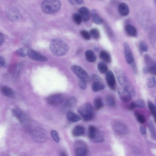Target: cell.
<instances>
[{
  "label": "cell",
  "instance_id": "obj_54",
  "mask_svg": "<svg viewBox=\"0 0 156 156\" xmlns=\"http://www.w3.org/2000/svg\"><path fill=\"white\" fill-rule=\"evenodd\" d=\"M68 2L71 5H74V1H69Z\"/></svg>",
  "mask_w": 156,
  "mask_h": 156
},
{
  "label": "cell",
  "instance_id": "obj_8",
  "mask_svg": "<svg viewBox=\"0 0 156 156\" xmlns=\"http://www.w3.org/2000/svg\"><path fill=\"white\" fill-rule=\"evenodd\" d=\"M146 66L148 68L149 73L156 75V61L148 54H146L144 57Z\"/></svg>",
  "mask_w": 156,
  "mask_h": 156
},
{
  "label": "cell",
  "instance_id": "obj_34",
  "mask_svg": "<svg viewBox=\"0 0 156 156\" xmlns=\"http://www.w3.org/2000/svg\"><path fill=\"white\" fill-rule=\"evenodd\" d=\"M72 19L74 22L77 25H80L82 22V19L79 14H73L72 16Z\"/></svg>",
  "mask_w": 156,
  "mask_h": 156
},
{
  "label": "cell",
  "instance_id": "obj_3",
  "mask_svg": "<svg viewBox=\"0 0 156 156\" xmlns=\"http://www.w3.org/2000/svg\"><path fill=\"white\" fill-rule=\"evenodd\" d=\"M62 6L61 2L58 0H46L41 4L43 11L47 14H53L60 10Z\"/></svg>",
  "mask_w": 156,
  "mask_h": 156
},
{
  "label": "cell",
  "instance_id": "obj_10",
  "mask_svg": "<svg viewBox=\"0 0 156 156\" xmlns=\"http://www.w3.org/2000/svg\"><path fill=\"white\" fill-rule=\"evenodd\" d=\"M113 128L116 134L121 136L125 135L128 132V128L126 125L121 122L115 123Z\"/></svg>",
  "mask_w": 156,
  "mask_h": 156
},
{
  "label": "cell",
  "instance_id": "obj_43",
  "mask_svg": "<svg viewBox=\"0 0 156 156\" xmlns=\"http://www.w3.org/2000/svg\"><path fill=\"white\" fill-rule=\"evenodd\" d=\"M87 82L82 80H80L79 83V87L82 90H85L87 87Z\"/></svg>",
  "mask_w": 156,
  "mask_h": 156
},
{
  "label": "cell",
  "instance_id": "obj_15",
  "mask_svg": "<svg viewBox=\"0 0 156 156\" xmlns=\"http://www.w3.org/2000/svg\"><path fill=\"white\" fill-rule=\"evenodd\" d=\"M76 156H87L88 150L84 144H78L75 150Z\"/></svg>",
  "mask_w": 156,
  "mask_h": 156
},
{
  "label": "cell",
  "instance_id": "obj_11",
  "mask_svg": "<svg viewBox=\"0 0 156 156\" xmlns=\"http://www.w3.org/2000/svg\"><path fill=\"white\" fill-rule=\"evenodd\" d=\"M124 47L126 61L128 64L130 65L135 62L134 55L127 43H124Z\"/></svg>",
  "mask_w": 156,
  "mask_h": 156
},
{
  "label": "cell",
  "instance_id": "obj_4",
  "mask_svg": "<svg viewBox=\"0 0 156 156\" xmlns=\"http://www.w3.org/2000/svg\"><path fill=\"white\" fill-rule=\"evenodd\" d=\"M77 111L85 122L90 121L94 118V108L89 102H87L79 107Z\"/></svg>",
  "mask_w": 156,
  "mask_h": 156
},
{
  "label": "cell",
  "instance_id": "obj_50",
  "mask_svg": "<svg viewBox=\"0 0 156 156\" xmlns=\"http://www.w3.org/2000/svg\"><path fill=\"white\" fill-rule=\"evenodd\" d=\"M143 72L145 74H147L149 73V69L147 66L144 67L143 69Z\"/></svg>",
  "mask_w": 156,
  "mask_h": 156
},
{
  "label": "cell",
  "instance_id": "obj_56",
  "mask_svg": "<svg viewBox=\"0 0 156 156\" xmlns=\"http://www.w3.org/2000/svg\"><path fill=\"white\" fill-rule=\"evenodd\" d=\"M155 2H156V1H155Z\"/></svg>",
  "mask_w": 156,
  "mask_h": 156
},
{
  "label": "cell",
  "instance_id": "obj_53",
  "mask_svg": "<svg viewBox=\"0 0 156 156\" xmlns=\"http://www.w3.org/2000/svg\"><path fill=\"white\" fill-rule=\"evenodd\" d=\"M152 115L154 116V121L155 122H156V112Z\"/></svg>",
  "mask_w": 156,
  "mask_h": 156
},
{
  "label": "cell",
  "instance_id": "obj_6",
  "mask_svg": "<svg viewBox=\"0 0 156 156\" xmlns=\"http://www.w3.org/2000/svg\"><path fill=\"white\" fill-rule=\"evenodd\" d=\"M88 135L89 138L92 141L96 142H101L103 141V136L97 128L93 126L89 127L88 130Z\"/></svg>",
  "mask_w": 156,
  "mask_h": 156
},
{
  "label": "cell",
  "instance_id": "obj_49",
  "mask_svg": "<svg viewBox=\"0 0 156 156\" xmlns=\"http://www.w3.org/2000/svg\"><path fill=\"white\" fill-rule=\"evenodd\" d=\"M140 130L141 133L142 134H145L146 133V129L144 127H141L140 128Z\"/></svg>",
  "mask_w": 156,
  "mask_h": 156
},
{
  "label": "cell",
  "instance_id": "obj_17",
  "mask_svg": "<svg viewBox=\"0 0 156 156\" xmlns=\"http://www.w3.org/2000/svg\"><path fill=\"white\" fill-rule=\"evenodd\" d=\"M13 112L14 115L21 122L23 123L27 122V118L25 115L19 110L14 109L13 110Z\"/></svg>",
  "mask_w": 156,
  "mask_h": 156
},
{
  "label": "cell",
  "instance_id": "obj_23",
  "mask_svg": "<svg viewBox=\"0 0 156 156\" xmlns=\"http://www.w3.org/2000/svg\"><path fill=\"white\" fill-rule=\"evenodd\" d=\"M94 108L96 110H99L104 106L103 100L100 97H98L94 99L93 102Z\"/></svg>",
  "mask_w": 156,
  "mask_h": 156
},
{
  "label": "cell",
  "instance_id": "obj_33",
  "mask_svg": "<svg viewBox=\"0 0 156 156\" xmlns=\"http://www.w3.org/2000/svg\"><path fill=\"white\" fill-rule=\"evenodd\" d=\"M134 115L140 123L143 124L146 122V119L145 117L143 115L140 114L137 111L135 112Z\"/></svg>",
  "mask_w": 156,
  "mask_h": 156
},
{
  "label": "cell",
  "instance_id": "obj_28",
  "mask_svg": "<svg viewBox=\"0 0 156 156\" xmlns=\"http://www.w3.org/2000/svg\"><path fill=\"white\" fill-rule=\"evenodd\" d=\"M77 102V100L75 97H71L66 101L64 105L66 108H72L76 105Z\"/></svg>",
  "mask_w": 156,
  "mask_h": 156
},
{
  "label": "cell",
  "instance_id": "obj_46",
  "mask_svg": "<svg viewBox=\"0 0 156 156\" xmlns=\"http://www.w3.org/2000/svg\"><path fill=\"white\" fill-rule=\"evenodd\" d=\"M5 64L6 61L4 58L1 56V58H0V67L1 68L4 67L5 65Z\"/></svg>",
  "mask_w": 156,
  "mask_h": 156
},
{
  "label": "cell",
  "instance_id": "obj_44",
  "mask_svg": "<svg viewBox=\"0 0 156 156\" xmlns=\"http://www.w3.org/2000/svg\"><path fill=\"white\" fill-rule=\"evenodd\" d=\"M92 80L93 82H103L101 78L98 75L94 74L92 77Z\"/></svg>",
  "mask_w": 156,
  "mask_h": 156
},
{
  "label": "cell",
  "instance_id": "obj_41",
  "mask_svg": "<svg viewBox=\"0 0 156 156\" xmlns=\"http://www.w3.org/2000/svg\"><path fill=\"white\" fill-rule=\"evenodd\" d=\"M16 54L19 56L24 57L26 56V54L23 48H20L16 50Z\"/></svg>",
  "mask_w": 156,
  "mask_h": 156
},
{
  "label": "cell",
  "instance_id": "obj_27",
  "mask_svg": "<svg viewBox=\"0 0 156 156\" xmlns=\"http://www.w3.org/2000/svg\"><path fill=\"white\" fill-rule=\"evenodd\" d=\"M92 18L93 22L95 24L100 25L104 22L103 19L100 15L94 12L92 13Z\"/></svg>",
  "mask_w": 156,
  "mask_h": 156
},
{
  "label": "cell",
  "instance_id": "obj_14",
  "mask_svg": "<svg viewBox=\"0 0 156 156\" xmlns=\"http://www.w3.org/2000/svg\"><path fill=\"white\" fill-rule=\"evenodd\" d=\"M118 94L120 99L124 102H128L131 99L132 95L130 93L122 87L119 88Z\"/></svg>",
  "mask_w": 156,
  "mask_h": 156
},
{
  "label": "cell",
  "instance_id": "obj_37",
  "mask_svg": "<svg viewBox=\"0 0 156 156\" xmlns=\"http://www.w3.org/2000/svg\"><path fill=\"white\" fill-rule=\"evenodd\" d=\"M51 134L53 139L56 142L58 143L60 141L59 136L56 131L54 130H52L51 131Z\"/></svg>",
  "mask_w": 156,
  "mask_h": 156
},
{
  "label": "cell",
  "instance_id": "obj_32",
  "mask_svg": "<svg viewBox=\"0 0 156 156\" xmlns=\"http://www.w3.org/2000/svg\"><path fill=\"white\" fill-rule=\"evenodd\" d=\"M149 128L152 138L156 140V130L152 121L149 122Z\"/></svg>",
  "mask_w": 156,
  "mask_h": 156
},
{
  "label": "cell",
  "instance_id": "obj_45",
  "mask_svg": "<svg viewBox=\"0 0 156 156\" xmlns=\"http://www.w3.org/2000/svg\"><path fill=\"white\" fill-rule=\"evenodd\" d=\"M130 65L134 73L137 74L138 73V69L135 62Z\"/></svg>",
  "mask_w": 156,
  "mask_h": 156
},
{
  "label": "cell",
  "instance_id": "obj_31",
  "mask_svg": "<svg viewBox=\"0 0 156 156\" xmlns=\"http://www.w3.org/2000/svg\"><path fill=\"white\" fill-rule=\"evenodd\" d=\"M90 34L93 38L98 40L100 37V33L99 30L96 28H93L90 31Z\"/></svg>",
  "mask_w": 156,
  "mask_h": 156
},
{
  "label": "cell",
  "instance_id": "obj_19",
  "mask_svg": "<svg viewBox=\"0 0 156 156\" xmlns=\"http://www.w3.org/2000/svg\"><path fill=\"white\" fill-rule=\"evenodd\" d=\"M118 10L120 15L123 16H127L129 12V8L128 6L124 3H122L119 4Z\"/></svg>",
  "mask_w": 156,
  "mask_h": 156
},
{
  "label": "cell",
  "instance_id": "obj_9",
  "mask_svg": "<svg viewBox=\"0 0 156 156\" xmlns=\"http://www.w3.org/2000/svg\"><path fill=\"white\" fill-rule=\"evenodd\" d=\"M27 54L34 61L41 62L48 61V58L46 56L33 50H28Z\"/></svg>",
  "mask_w": 156,
  "mask_h": 156
},
{
  "label": "cell",
  "instance_id": "obj_36",
  "mask_svg": "<svg viewBox=\"0 0 156 156\" xmlns=\"http://www.w3.org/2000/svg\"><path fill=\"white\" fill-rule=\"evenodd\" d=\"M80 34L82 37L85 40H88L91 38V35L89 32L86 30H82L81 31Z\"/></svg>",
  "mask_w": 156,
  "mask_h": 156
},
{
  "label": "cell",
  "instance_id": "obj_13",
  "mask_svg": "<svg viewBox=\"0 0 156 156\" xmlns=\"http://www.w3.org/2000/svg\"><path fill=\"white\" fill-rule=\"evenodd\" d=\"M32 136L33 140L38 142H44L47 137L46 135L44 132L38 130L33 131L32 134Z\"/></svg>",
  "mask_w": 156,
  "mask_h": 156
},
{
  "label": "cell",
  "instance_id": "obj_47",
  "mask_svg": "<svg viewBox=\"0 0 156 156\" xmlns=\"http://www.w3.org/2000/svg\"><path fill=\"white\" fill-rule=\"evenodd\" d=\"M0 44L1 46H2L3 44L4 41V37L2 33H0Z\"/></svg>",
  "mask_w": 156,
  "mask_h": 156
},
{
  "label": "cell",
  "instance_id": "obj_38",
  "mask_svg": "<svg viewBox=\"0 0 156 156\" xmlns=\"http://www.w3.org/2000/svg\"><path fill=\"white\" fill-rule=\"evenodd\" d=\"M135 103L136 107L143 108L146 106V103L142 99H139L136 101Z\"/></svg>",
  "mask_w": 156,
  "mask_h": 156
},
{
  "label": "cell",
  "instance_id": "obj_39",
  "mask_svg": "<svg viewBox=\"0 0 156 156\" xmlns=\"http://www.w3.org/2000/svg\"><path fill=\"white\" fill-rule=\"evenodd\" d=\"M148 109L152 114L156 112V106L152 102L148 101Z\"/></svg>",
  "mask_w": 156,
  "mask_h": 156
},
{
  "label": "cell",
  "instance_id": "obj_7",
  "mask_svg": "<svg viewBox=\"0 0 156 156\" xmlns=\"http://www.w3.org/2000/svg\"><path fill=\"white\" fill-rule=\"evenodd\" d=\"M64 100V97L63 94L58 93L48 97L46 101L47 103L50 106H57L62 104Z\"/></svg>",
  "mask_w": 156,
  "mask_h": 156
},
{
  "label": "cell",
  "instance_id": "obj_51",
  "mask_svg": "<svg viewBox=\"0 0 156 156\" xmlns=\"http://www.w3.org/2000/svg\"><path fill=\"white\" fill-rule=\"evenodd\" d=\"M75 2L76 3L80 5L84 3V1L82 0H76Z\"/></svg>",
  "mask_w": 156,
  "mask_h": 156
},
{
  "label": "cell",
  "instance_id": "obj_12",
  "mask_svg": "<svg viewBox=\"0 0 156 156\" xmlns=\"http://www.w3.org/2000/svg\"><path fill=\"white\" fill-rule=\"evenodd\" d=\"M106 79L110 88L114 90L116 88V83L115 76L111 71H108L106 74Z\"/></svg>",
  "mask_w": 156,
  "mask_h": 156
},
{
  "label": "cell",
  "instance_id": "obj_52",
  "mask_svg": "<svg viewBox=\"0 0 156 156\" xmlns=\"http://www.w3.org/2000/svg\"><path fill=\"white\" fill-rule=\"evenodd\" d=\"M60 156H68V155L65 152L63 151L60 152Z\"/></svg>",
  "mask_w": 156,
  "mask_h": 156
},
{
  "label": "cell",
  "instance_id": "obj_22",
  "mask_svg": "<svg viewBox=\"0 0 156 156\" xmlns=\"http://www.w3.org/2000/svg\"><path fill=\"white\" fill-rule=\"evenodd\" d=\"M125 32L130 37H135L137 32L135 28L130 25H127L125 27Z\"/></svg>",
  "mask_w": 156,
  "mask_h": 156
},
{
  "label": "cell",
  "instance_id": "obj_25",
  "mask_svg": "<svg viewBox=\"0 0 156 156\" xmlns=\"http://www.w3.org/2000/svg\"><path fill=\"white\" fill-rule=\"evenodd\" d=\"M100 57L104 62L109 63L111 62V56L109 53L106 51H102L100 53Z\"/></svg>",
  "mask_w": 156,
  "mask_h": 156
},
{
  "label": "cell",
  "instance_id": "obj_35",
  "mask_svg": "<svg viewBox=\"0 0 156 156\" xmlns=\"http://www.w3.org/2000/svg\"><path fill=\"white\" fill-rule=\"evenodd\" d=\"M156 81L155 77L151 76L148 78L147 81V85L149 88L153 87L155 85Z\"/></svg>",
  "mask_w": 156,
  "mask_h": 156
},
{
  "label": "cell",
  "instance_id": "obj_55",
  "mask_svg": "<svg viewBox=\"0 0 156 156\" xmlns=\"http://www.w3.org/2000/svg\"><path fill=\"white\" fill-rule=\"evenodd\" d=\"M155 104H156V101H155Z\"/></svg>",
  "mask_w": 156,
  "mask_h": 156
},
{
  "label": "cell",
  "instance_id": "obj_26",
  "mask_svg": "<svg viewBox=\"0 0 156 156\" xmlns=\"http://www.w3.org/2000/svg\"><path fill=\"white\" fill-rule=\"evenodd\" d=\"M1 90L2 93L6 96L12 98L14 96V91L8 87L3 86L1 88Z\"/></svg>",
  "mask_w": 156,
  "mask_h": 156
},
{
  "label": "cell",
  "instance_id": "obj_40",
  "mask_svg": "<svg viewBox=\"0 0 156 156\" xmlns=\"http://www.w3.org/2000/svg\"><path fill=\"white\" fill-rule=\"evenodd\" d=\"M149 38L152 44H154L156 39V31L155 30H153L151 32Z\"/></svg>",
  "mask_w": 156,
  "mask_h": 156
},
{
  "label": "cell",
  "instance_id": "obj_1",
  "mask_svg": "<svg viewBox=\"0 0 156 156\" xmlns=\"http://www.w3.org/2000/svg\"><path fill=\"white\" fill-rule=\"evenodd\" d=\"M50 49L54 55L59 56L66 54L69 50L67 44L64 40L59 38L53 39L51 41Z\"/></svg>",
  "mask_w": 156,
  "mask_h": 156
},
{
  "label": "cell",
  "instance_id": "obj_20",
  "mask_svg": "<svg viewBox=\"0 0 156 156\" xmlns=\"http://www.w3.org/2000/svg\"><path fill=\"white\" fill-rule=\"evenodd\" d=\"M105 88V86L103 83V82H93L92 89L93 91L95 92L103 90Z\"/></svg>",
  "mask_w": 156,
  "mask_h": 156
},
{
  "label": "cell",
  "instance_id": "obj_5",
  "mask_svg": "<svg viewBox=\"0 0 156 156\" xmlns=\"http://www.w3.org/2000/svg\"><path fill=\"white\" fill-rule=\"evenodd\" d=\"M72 70L79 77L80 80H84L86 82H90V79L87 72L82 67L74 65L71 68Z\"/></svg>",
  "mask_w": 156,
  "mask_h": 156
},
{
  "label": "cell",
  "instance_id": "obj_2",
  "mask_svg": "<svg viewBox=\"0 0 156 156\" xmlns=\"http://www.w3.org/2000/svg\"><path fill=\"white\" fill-rule=\"evenodd\" d=\"M115 73L122 87L128 91L132 96H135L136 94L135 89L125 73L119 69H116Z\"/></svg>",
  "mask_w": 156,
  "mask_h": 156
},
{
  "label": "cell",
  "instance_id": "obj_29",
  "mask_svg": "<svg viewBox=\"0 0 156 156\" xmlns=\"http://www.w3.org/2000/svg\"><path fill=\"white\" fill-rule=\"evenodd\" d=\"M106 103L109 106L113 107L115 106L116 104V101L115 97L112 95H108L106 97Z\"/></svg>",
  "mask_w": 156,
  "mask_h": 156
},
{
  "label": "cell",
  "instance_id": "obj_48",
  "mask_svg": "<svg viewBox=\"0 0 156 156\" xmlns=\"http://www.w3.org/2000/svg\"><path fill=\"white\" fill-rule=\"evenodd\" d=\"M135 107H136V106L135 102H132L130 103L128 109L130 110H134Z\"/></svg>",
  "mask_w": 156,
  "mask_h": 156
},
{
  "label": "cell",
  "instance_id": "obj_21",
  "mask_svg": "<svg viewBox=\"0 0 156 156\" xmlns=\"http://www.w3.org/2000/svg\"><path fill=\"white\" fill-rule=\"evenodd\" d=\"M85 128L81 125L76 126L73 130L72 134L74 136H80L83 135L85 133Z\"/></svg>",
  "mask_w": 156,
  "mask_h": 156
},
{
  "label": "cell",
  "instance_id": "obj_42",
  "mask_svg": "<svg viewBox=\"0 0 156 156\" xmlns=\"http://www.w3.org/2000/svg\"><path fill=\"white\" fill-rule=\"evenodd\" d=\"M140 48L141 51L143 52L148 51V47L146 43L143 41H141L140 44Z\"/></svg>",
  "mask_w": 156,
  "mask_h": 156
},
{
  "label": "cell",
  "instance_id": "obj_16",
  "mask_svg": "<svg viewBox=\"0 0 156 156\" xmlns=\"http://www.w3.org/2000/svg\"><path fill=\"white\" fill-rule=\"evenodd\" d=\"M79 14L84 22H88L90 17V14L88 9L86 7L81 8L79 11Z\"/></svg>",
  "mask_w": 156,
  "mask_h": 156
},
{
  "label": "cell",
  "instance_id": "obj_24",
  "mask_svg": "<svg viewBox=\"0 0 156 156\" xmlns=\"http://www.w3.org/2000/svg\"><path fill=\"white\" fill-rule=\"evenodd\" d=\"M85 56L86 60L90 63L94 62L97 59L96 55L91 50H88L86 51Z\"/></svg>",
  "mask_w": 156,
  "mask_h": 156
},
{
  "label": "cell",
  "instance_id": "obj_30",
  "mask_svg": "<svg viewBox=\"0 0 156 156\" xmlns=\"http://www.w3.org/2000/svg\"><path fill=\"white\" fill-rule=\"evenodd\" d=\"M98 70L102 74H106L108 71V67L104 62H100L98 66Z\"/></svg>",
  "mask_w": 156,
  "mask_h": 156
},
{
  "label": "cell",
  "instance_id": "obj_18",
  "mask_svg": "<svg viewBox=\"0 0 156 156\" xmlns=\"http://www.w3.org/2000/svg\"><path fill=\"white\" fill-rule=\"evenodd\" d=\"M67 117L68 120L72 122H76L81 120V117L79 115L71 111L68 112Z\"/></svg>",
  "mask_w": 156,
  "mask_h": 156
}]
</instances>
